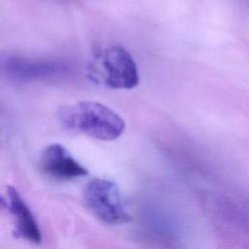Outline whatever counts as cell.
Wrapping results in <instances>:
<instances>
[{
  "instance_id": "7a4b0ae2",
  "label": "cell",
  "mask_w": 249,
  "mask_h": 249,
  "mask_svg": "<svg viewBox=\"0 0 249 249\" xmlns=\"http://www.w3.org/2000/svg\"><path fill=\"white\" fill-rule=\"evenodd\" d=\"M89 71L93 80L111 89H128L139 83L136 63L121 46H112L103 51Z\"/></svg>"
},
{
  "instance_id": "52a82bcc",
  "label": "cell",
  "mask_w": 249,
  "mask_h": 249,
  "mask_svg": "<svg viewBox=\"0 0 249 249\" xmlns=\"http://www.w3.org/2000/svg\"><path fill=\"white\" fill-rule=\"evenodd\" d=\"M8 208V202H6V200L0 196V209H5Z\"/></svg>"
},
{
  "instance_id": "277c9868",
  "label": "cell",
  "mask_w": 249,
  "mask_h": 249,
  "mask_svg": "<svg viewBox=\"0 0 249 249\" xmlns=\"http://www.w3.org/2000/svg\"><path fill=\"white\" fill-rule=\"evenodd\" d=\"M66 63L53 59L29 58L11 53H0V75L15 81L33 82L63 77Z\"/></svg>"
},
{
  "instance_id": "3957f363",
  "label": "cell",
  "mask_w": 249,
  "mask_h": 249,
  "mask_svg": "<svg viewBox=\"0 0 249 249\" xmlns=\"http://www.w3.org/2000/svg\"><path fill=\"white\" fill-rule=\"evenodd\" d=\"M89 209L108 225H122L130 220L118 186L107 179L90 180L84 191Z\"/></svg>"
},
{
  "instance_id": "5b68a950",
  "label": "cell",
  "mask_w": 249,
  "mask_h": 249,
  "mask_svg": "<svg viewBox=\"0 0 249 249\" xmlns=\"http://www.w3.org/2000/svg\"><path fill=\"white\" fill-rule=\"evenodd\" d=\"M41 167L44 172L57 179H74L88 174V170L59 144L45 148L41 156Z\"/></svg>"
},
{
  "instance_id": "8992f818",
  "label": "cell",
  "mask_w": 249,
  "mask_h": 249,
  "mask_svg": "<svg viewBox=\"0 0 249 249\" xmlns=\"http://www.w3.org/2000/svg\"><path fill=\"white\" fill-rule=\"evenodd\" d=\"M7 193L9 196L8 208L15 219L16 235L33 243H40L42 239L41 231L31 210L21 198L17 189L9 186Z\"/></svg>"
},
{
  "instance_id": "6da1fadb",
  "label": "cell",
  "mask_w": 249,
  "mask_h": 249,
  "mask_svg": "<svg viewBox=\"0 0 249 249\" xmlns=\"http://www.w3.org/2000/svg\"><path fill=\"white\" fill-rule=\"evenodd\" d=\"M57 118L64 127L103 141L117 139L125 127L119 114L95 101L64 105L58 109Z\"/></svg>"
}]
</instances>
